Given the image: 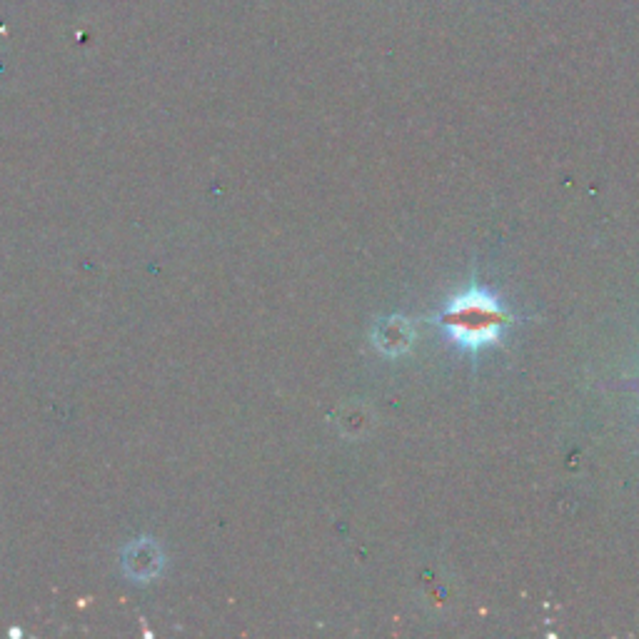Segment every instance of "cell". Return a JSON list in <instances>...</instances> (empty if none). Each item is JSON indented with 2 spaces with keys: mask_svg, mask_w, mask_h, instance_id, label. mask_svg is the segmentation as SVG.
Instances as JSON below:
<instances>
[{
  "mask_svg": "<svg viewBox=\"0 0 639 639\" xmlns=\"http://www.w3.org/2000/svg\"><path fill=\"white\" fill-rule=\"evenodd\" d=\"M375 342L390 355H397V352L407 350L412 342V325L402 318H392L385 320L380 327L375 330Z\"/></svg>",
  "mask_w": 639,
  "mask_h": 639,
  "instance_id": "obj_2",
  "label": "cell"
},
{
  "mask_svg": "<svg viewBox=\"0 0 639 639\" xmlns=\"http://www.w3.org/2000/svg\"><path fill=\"white\" fill-rule=\"evenodd\" d=\"M507 313L492 295L482 290H470L457 295L442 313V325L465 347H480L495 342L502 327L507 325Z\"/></svg>",
  "mask_w": 639,
  "mask_h": 639,
  "instance_id": "obj_1",
  "label": "cell"
}]
</instances>
